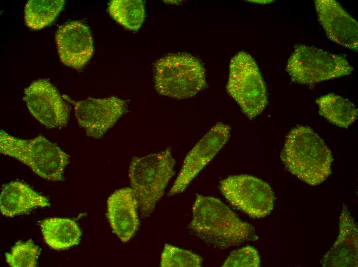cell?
Listing matches in <instances>:
<instances>
[{
    "instance_id": "13",
    "label": "cell",
    "mask_w": 358,
    "mask_h": 267,
    "mask_svg": "<svg viewBox=\"0 0 358 267\" xmlns=\"http://www.w3.org/2000/svg\"><path fill=\"white\" fill-rule=\"evenodd\" d=\"M318 21L333 42L357 52V22L334 0L314 1Z\"/></svg>"
},
{
    "instance_id": "1",
    "label": "cell",
    "mask_w": 358,
    "mask_h": 267,
    "mask_svg": "<svg viewBox=\"0 0 358 267\" xmlns=\"http://www.w3.org/2000/svg\"><path fill=\"white\" fill-rule=\"evenodd\" d=\"M190 231L207 244L225 249L258 239L254 227L240 219L219 199L197 195Z\"/></svg>"
},
{
    "instance_id": "3",
    "label": "cell",
    "mask_w": 358,
    "mask_h": 267,
    "mask_svg": "<svg viewBox=\"0 0 358 267\" xmlns=\"http://www.w3.org/2000/svg\"><path fill=\"white\" fill-rule=\"evenodd\" d=\"M175 164L170 147L132 159L129 178L142 217L153 212L174 175Z\"/></svg>"
},
{
    "instance_id": "18",
    "label": "cell",
    "mask_w": 358,
    "mask_h": 267,
    "mask_svg": "<svg viewBox=\"0 0 358 267\" xmlns=\"http://www.w3.org/2000/svg\"><path fill=\"white\" fill-rule=\"evenodd\" d=\"M320 115L341 127L347 128L356 119L357 109L349 100L333 93L316 100Z\"/></svg>"
},
{
    "instance_id": "20",
    "label": "cell",
    "mask_w": 358,
    "mask_h": 267,
    "mask_svg": "<svg viewBox=\"0 0 358 267\" xmlns=\"http://www.w3.org/2000/svg\"><path fill=\"white\" fill-rule=\"evenodd\" d=\"M110 15L126 28L137 31L145 18V3L141 0H113L109 3Z\"/></svg>"
},
{
    "instance_id": "6",
    "label": "cell",
    "mask_w": 358,
    "mask_h": 267,
    "mask_svg": "<svg viewBox=\"0 0 358 267\" xmlns=\"http://www.w3.org/2000/svg\"><path fill=\"white\" fill-rule=\"evenodd\" d=\"M226 89L250 120L261 113L267 104L264 81L256 62L246 52L240 51L231 59Z\"/></svg>"
},
{
    "instance_id": "12",
    "label": "cell",
    "mask_w": 358,
    "mask_h": 267,
    "mask_svg": "<svg viewBox=\"0 0 358 267\" xmlns=\"http://www.w3.org/2000/svg\"><path fill=\"white\" fill-rule=\"evenodd\" d=\"M55 39L60 59L67 66L81 69L93 54L91 31L81 22L73 21L61 26L56 32Z\"/></svg>"
},
{
    "instance_id": "8",
    "label": "cell",
    "mask_w": 358,
    "mask_h": 267,
    "mask_svg": "<svg viewBox=\"0 0 358 267\" xmlns=\"http://www.w3.org/2000/svg\"><path fill=\"white\" fill-rule=\"evenodd\" d=\"M222 194L234 206L250 217L266 216L273 209L274 193L268 184L253 176L228 177L219 185Z\"/></svg>"
},
{
    "instance_id": "11",
    "label": "cell",
    "mask_w": 358,
    "mask_h": 267,
    "mask_svg": "<svg viewBox=\"0 0 358 267\" xmlns=\"http://www.w3.org/2000/svg\"><path fill=\"white\" fill-rule=\"evenodd\" d=\"M24 99L31 114L49 128L65 126L69 109L57 88L47 80L39 79L24 90Z\"/></svg>"
},
{
    "instance_id": "21",
    "label": "cell",
    "mask_w": 358,
    "mask_h": 267,
    "mask_svg": "<svg viewBox=\"0 0 358 267\" xmlns=\"http://www.w3.org/2000/svg\"><path fill=\"white\" fill-rule=\"evenodd\" d=\"M40 254V250L32 240L18 241L10 252L5 254L7 263L12 267H34Z\"/></svg>"
},
{
    "instance_id": "16",
    "label": "cell",
    "mask_w": 358,
    "mask_h": 267,
    "mask_svg": "<svg viewBox=\"0 0 358 267\" xmlns=\"http://www.w3.org/2000/svg\"><path fill=\"white\" fill-rule=\"evenodd\" d=\"M50 206L47 198L19 181L6 184L1 192L0 210L2 215L6 217H12L26 214L38 207Z\"/></svg>"
},
{
    "instance_id": "19",
    "label": "cell",
    "mask_w": 358,
    "mask_h": 267,
    "mask_svg": "<svg viewBox=\"0 0 358 267\" xmlns=\"http://www.w3.org/2000/svg\"><path fill=\"white\" fill-rule=\"evenodd\" d=\"M65 1L30 0L24 10L26 25L31 29H42L51 24L63 9Z\"/></svg>"
},
{
    "instance_id": "10",
    "label": "cell",
    "mask_w": 358,
    "mask_h": 267,
    "mask_svg": "<svg viewBox=\"0 0 358 267\" xmlns=\"http://www.w3.org/2000/svg\"><path fill=\"white\" fill-rule=\"evenodd\" d=\"M74 103L79 125L95 139L101 138L128 110L127 101L116 96L89 97Z\"/></svg>"
},
{
    "instance_id": "23",
    "label": "cell",
    "mask_w": 358,
    "mask_h": 267,
    "mask_svg": "<svg viewBox=\"0 0 358 267\" xmlns=\"http://www.w3.org/2000/svg\"><path fill=\"white\" fill-rule=\"evenodd\" d=\"M260 264L258 252L252 246H246L232 251L222 266L257 267Z\"/></svg>"
},
{
    "instance_id": "7",
    "label": "cell",
    "mask_w": 358,
    "mask_h": 267,
    "mask_svg": "<svg viewBox=\"0 0 358 267\" xmlns=\"http://www.w3.org/2000/svg\"><path fill=\"white\" fill-rule=\"evenodd\" d=\"M353 70L344 57L305 45L295 47L286 67L292 81L305 85L348 75Z\"/></svg>"
},
{
    "instance_id": "15",
    "label": "cell",
    "mask_w": 358,
    "mask_h": 267,
    "mask_svg": "<svg viewBox=\"0 0 358 267\" xmlns=\"http://www.w3.org/2000/svg\"><path fill=\"white\" fill-rule=\"evenodd\" d=\"M357 227L347 206L343 204L338 237L320 264L325 267L357 266Z\"/></svg>"
},
{
    "instance_id": "22",
    "label": "cell",
    "mask_w": 358,
    "mask_h": 267,
    "mask_svg": "<svg viewBox=\"0 0 358 267\" xmlns=\"http://www.w3.org/2000/svg\"><path fill=\"white\" fill-rule=\"evenodd\" d=\"M203 259L199 255L186 250L166 244L160 257L162 267H199Z\"/></svg>"
},
{
    "instance_id": "4",
    "label": "cell",
    "mask_w": 358,
    "mask_h": 267,
    "mask_svg": "<svg viewBox=\"0 0 358 267\" xmlns=\"http://www.w3.org/2000/svg\"><path fill=\"white\" fill-rule=\"evenodd\" d=\"M0 152L28 166L41 178L61 181L69 160V155L55 144L39 135L30 140L0 132Z\"/></svg>"
},
{
    "instance_id": "14",
    "label": "cell",
    "mask_w": 358,
    "mask_h": 267,
    "mask_svg": "<svg viewBox=\"0 0 358 267\" xmlns=\"http://www.w3.org/2000/svg\"><path fill=\"white\" fill-rule=\"evenodd\" d=\"M138 203L131 188L115 190L107 201V218L113 232L123 242L129 241L139 225Z\"/></svg>"
},
{
    "instance_id": "5",
    "label": "cell",
    "mask_w": 358,
    "mask_h": 267,
    "mask_svg": "<svg viewBox=\"0 0 358 267\" xmlns=\"http://www.w3.org/2000/svg\"><path fill=\"white\" fill-rule=\"evenodd\" d=\"M205 72L201 62L190 54L167 55L154 63L155 89L160 94L172 98L192 97L206 86Z\"/></svg>"
},
{
    "instance_id": "17",
    "label": "cell",
    "mask_w": 358,
    "mask_h": 267,
    "mask_svg": "<svg viewBox=\"0 0 358 267\" xmlns=\"http://www.w3.org/2000/svg\"><path fill=\"white\" fill-rule=\"evenodd\" d=\"M46 243L56 250H63L79 244L81 231L78 224L68 218H52L40 224Z\"/></svg>"
},
{
    "instance_id": "2",
    "label": "cell",
    "mask_w": 358,
    "mask_h": 267,
    "mask_svg": "<svg viewBox=\"0 0 358 267\" xmlns=\"http://www.w3.org/2000/svg\"><path fill=\"white\" fill-rule=\"evenodd\" d=\"M280 158L289 172L312 186L321 184L331 173L332 152L309 127L298 126L289 132Z\"/></svg>"
},
{
    "instance_id": "9",
    "label": "cell",
    "mask_w": 358,
    "mask_h": 267,
    "mask_svg": "<svg viewBox=\"0 0 358 267\" xmlns=\"http://www.w3.org/2000/svg\"><path fill=\"white\" fill-rule=\"evenodd\" d=\"M230 133L229 126L217 123L197 142L186 156L168 196L179 194L186 189L226 143Z\"/></svg>"
}]
</instances>
